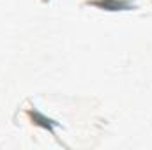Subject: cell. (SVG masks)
Masks as SVG:
<instances>
[{
  "label": "cell",
  "instance_id": "1",
  "mask_svg": "<svg viewBox=\"0 0 152 150\" xmlns=\"http://www.w3.org/2000/svg\"><path fill=\"white\" fill-rule=\"evenodd\" d=\"M28 117L32 118V122L36 124V125H41V127H44V129H48L51 134H55V127L58 125V122H53L51 118H48V117H44L42 113H39L37 110H28Z\"/></svg>",
  "mask_w": 152,
  "mask_h": 150
},
{
  "label": "cell",
  "instance_id": "2",
  "mask_svg": "<svg viewBox=\"0 0 152 150\" xmlns=\"http://www.w3.org/2000/svg\"><path fill=\"white\" fill-rule=\"evenodd\" d=\"M90 4H92V5H97V7H104V9H108V11L131 9L129 2H124V0H92Z\"/></svg>",
  "mask_w": 152,
  "mask_h": 150
}]
</instances>
